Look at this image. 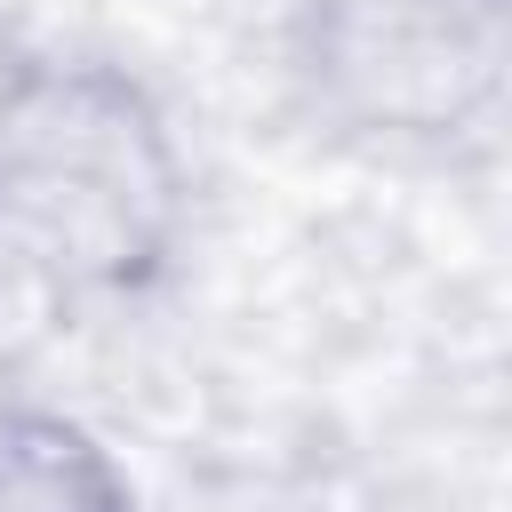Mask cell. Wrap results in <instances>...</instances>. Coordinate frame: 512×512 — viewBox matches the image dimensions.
<instances>
[{
    "label": "cell",
    "mask_w": 512,
    "mask_h": 512,
    "mask_svg": "<svg viewBox=\"0 0 512 512\" xmlns=\"http://www.w3.org/2000/svg\"><path fill=\"white\" fill-rule=\"evenodd\" d=\"M176 208V152L144 88L104 64H32L0 88V328L136 296Z\"/></svg>",
    "instance_id": "1"
},
{
    "label": "cell",
    "mask_w": 512,
    "mask_h": 512,
    "mask_svg": "<svg viewBox=\"0 0 512 512\" xmlns=\"http://www.w3.org/2000/svg\"><path fill=\"white\" fill-rule=\"evenodd\" d=\"M320 88L384 128H448L488 88V40L456 0H320Z\"/></svg>",
    "instance_id": "2"
},
{
    "label": "cell",
    "mask_w": 512,
    "mask_h": 512,
    "mask_svg": "<svg viewBox=\"0 0 512 512\" xmlns=\"http://www.w3.org/2000/svg\"><path fill=\"white\" fill-rule=\"evenodd\" d=\"M0 512H128V480L80 424L0 408Z\"/></svg>",
    "instance_id": "3"
}]
</instances>
